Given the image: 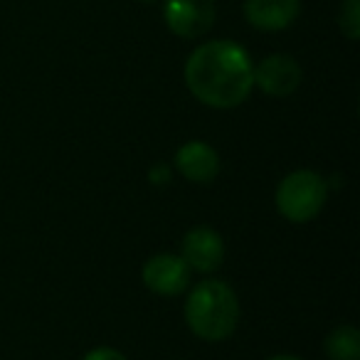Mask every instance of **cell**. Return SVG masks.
Here are the masks:
<instances>
[{"instance_id": "cell-3", "label": "cell", "mask_w": 360, "mask_h": 360, "mask_svg": "<svg viewBox=\"0 0 360 360\" xmlns=\"http://www.w3.org/2000/svg\"><path fill=\"white\" fill-rule=\"evenodd\" d=\"M328 186L314 170H296L276 188V210L291 222H309L326 205Z\"/></svg>"}, {"instance_id": "cell-14", "label": "cell", "mask_w": 360, "mask_h": 360, "mask_svg": "<svg viewBox=\"0 0 360 360\" xmlns=\"http://www.w3.org/2000/svg\"><path fill=\"white\" fill-rule=\"evenodd\" d=\"M269 360H301V358H296V355H274Z\"/></svg>"}, {"instance_id": "cell-15", "label": "cell", "mask_w": 360, "mask_h": 360, "mask_svg": "<svg viewBox=\"0 0 360 360\" xmlns=\"http://www.w3.org/2000/svg\"><path fill=\"white\" fill-rule=\"evenodd\" d=\"M139 3H158V0H139Z\"/></svg>"}, {"instance_id": "cell-4", "label": "cell", "mask_w": 360, "mask_h": 360, "mask_svg": "<svg viewBox=\"0 0 360 360\" xmlns=\"http://www.w3.org/2000/svg\"><path fill=\"white\" fill-rule=\"evenodd\" d=\"M163 20L173 35L198 40L215 25V0H163Z\"/></svg>"}, {"instance_id": "cell-7", "label": "cell", "mask_w": 360, "mask_h": 360, "mask_svg": "<svg viewBox=\"0 0 360 360\" xmlns=\"http://www.w3.org/2000/svg\"><path fill=\"white\" fill-rule=\"evenodd\" d=\"M183 259L191 269L215 271L225 259V245L222 237L210 227H195L183 237Z\"/></svg>"}, {"instance_id": "cell-1", "label": "cell", "mask_w": 360, "mask_h": 360, "mask_svg": "<svg viewBox=\"0 0 360 360\" xmlns=\"http://www.w3.org/2000/svg\"><path fill=\"white\" fill-rule=\"evenodd\" d=\"M252 60L232 40H210L193 50L186 62V84L198 101L212 109H235L250 96Z\"/></svg>"}, {"instance_id": "cell-6", "label": "cell", "mask_w": 360, "mask_h": 360, "mask_svg": "<svg viewBox=\"0 0 360 360\" xmlns=\"http://www.w3.org/2000/svg\"><path fill=\"white\" fill-rule=\"evenodd\" d=\"M143 284L160 296H175L191 284V266L183 257L155 255L143 266Z\"/></svg>"}, {"instance_id": "cell-8", "label": "cell", "mask_w": 360, "mask_h": 360, "mask_svg": "<svg viewBox=\"0 0 360 360\" xmlns=\"http://www.w3.org/2000/svg\"><path fill=\"white\" fill-rule=\"evenodd\" d=\"M301 13V0H245V18L252 27L279 32L294 25Z\"/></svg>"}, {"instance_id": "cell-13", "label": "cell", "mask_w": 360, "mask_h": 360, "mask_svg": "<svg viewBox=\"0 0 360 360\" xmlns=\"http://www.w3.org/2000/svg\"><path fill=\"white\" fill-rule=\"evenodd\" d=\"M84 360H126V358L114 348H96L91 353H86Z\"/></svg>"}, {"instance_id": "cell-9", "label": "cell", "mask_w": 360, "mask_h": 360, "mask_svg": "<svg viewBox=\"0 0 360 360\" xmlns=\"http://www.w3.org/2000/svg\"><path fill=\"white\" fill-rule=\"evenodd\" d=\"M175 168L191 183H210L220 173V158H217L215 148H210L207 143L191 141V143L180 146L175 153Z\"/></svg>"}, {"instance_id": "cell-5", "label": "cell", "mask_w": 360, "mask_h": 360, "mask_svg": "<svg viewBox=\"0 0 360 360\" xmlns=\"http://www.w3.org/2000/svg\"><path fill=\"white\" fill-rule=\"evenodd\" d=\"M301 65L291 55H269L252 67V79L264 94L269 96H289L301 84Z\"/></svg>"}, {"instance_id": "cell-10", "label": "cell", "mask_w": 360, "mask_h": 360, "mask_svg": "<svg viewBox=\"0 0 360 360\" xmlns=\"http://www.w3.org/2000/svg\"><path fill=\"white\" fill-rule=\"evenodd\" d=\"M326 353L330 360H360V333L353 326H338L326 338Z\"/></svg>"}, {"instance_id": "cell-2", "label": "cell", "mask_w": 360, "mask_h": 360, "mask_svg": "<svg viewBox=\"0 0 360 360\" xmlns=\"http://www.w3.org/2000/svg\"><path fill=\"white\" fill-rule=\"evenodd\" d=\"M240 319L237 296L225 281H202L191 291L186 304V321L202 340H225L235 333Z\"/></svg>"}, {"instance_id": "cell-11", "label": "cell", "mask_w": 360, "mask_h": 360, "mask_svg": "<svg viewBox=\"0 0 360 360\" xmlns=\"http://www.w3.org/2000/svg\"><path fill=\"white\" fill-rule=\"evenodd\" d=\"M338 27L348 40L360 37V0H343L338 11Z\"/></svg>"}, {"instance_id": "cell-12", "label": "cell", "mask_w": 360, "mask_h": 360, "mask_svg": "<svg viewBox=\"0 0 360 360\" xmlns=\"http://www.w3.org/2000/svg\"><path fill=\"white\" fill-rule=\"evenodd\" d=\"M148 178H150V183H153V186H168V183H170V168H168V165H163V163L153 165V168H150V173H148Z\"/></svg>"}]
</instances>
